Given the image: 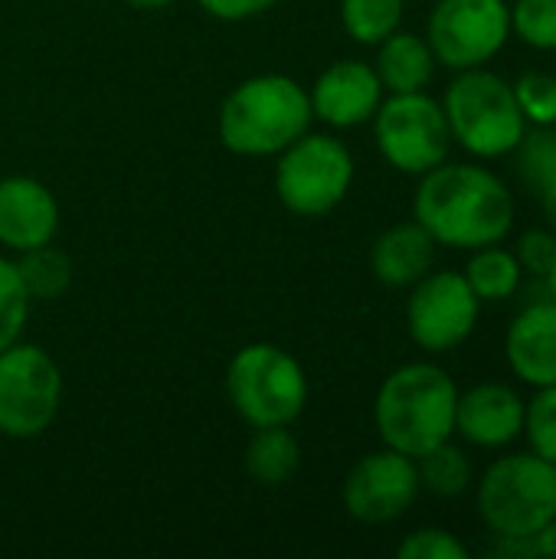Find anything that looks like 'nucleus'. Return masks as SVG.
<instances>
[{"label":"nucleus","instance_id":"1","mask_svg":"<svg viewBox=\"0 0 556 559\" xmlns=\"http://www.w3.org/2000/svg\"><path fill=\"white\" fill-rule=\"evenodd\" d=\"M413 219L436 239V246H495L514 226V193L488 167L442 160L419 177Z\"/></svg>","mask_w":556,"mask_h":559},{"label":"nucleus","instance_id":"2","mask_svg":"<svg viewBox=\"0 0 556 559\" xmlns=\"http://www.w3.org/2000/svg\"><path fill=\"white\" fill-rule=\"evenodd\" d=\"M456 403L459 386L442 367L406 364L383 380L374 423L387 449L419 459L456 436Z\"/></svg>","mask_w":556,"mask_h":559},{"label":"nucleus","instance_id":"3","mask_svg":"<svg viewBox=\"0 0 556 559\" xmlns=\"http://www.w3.org/2000/svg\"><path fill=\"white\" fill-rule=\"evenodd\" d=\"M311 98L292 75L265 72L239 82L220 105L216 131L239 157L282 154L311 124Z\"/></svg>","mask_w":556,"mask_h":559},{"label":"nucleus","instance_id":"4","mask_svg":"<svg viewBox=\"0 0 556 559\" xmlns=\"http://www.w3.org/2000/svg\"><path fill=\"white\" fill-rule=\"evenodd\" d=\"M442 111L452 141L485 160L514 154L528 131V121L514 98V85L482 66L462 69L452 79L442 98Z\"/></svg>","mask_w":556,"mask_h":559},{"label":"nucleus","instance_id":"5","mask_svg":"<svg viewBox=\"0 0 556 559\" xmlns=\"http://www.w3.org/2000/svg\"><path fill=\"white\" fill-rule=\"evenodd\" d=\"M475 508L495 537H534L556 518V465L534 452L498 459L478 481Z\"/></svg>","mask_w":556,"mask_h":559},{"label":"nucleus","instance_id":"6","mask_svg":"<svg viewBox=\"0 0 556 559\" xmlns=\"http://www.w3.org/2000/svg\"><path fill=\"white\" fill-rule=\"evenodd\" d=\"M226 393L233 409L252 426H292L308 403V377L301 364L275 344H246L226 367Z\"/></svg>","mask_w":556,"mask_h":559},{"label":"nucleus","instance_id":"7","mask_svg":"<svg viewBox=\"0 0 556 559\" xmlns=\"http://www.w3.org/2000/svg\"><path fill=\"white\" fill-rule=\"evenodd\" d=\"M354 183V154L334 134L305 131L275 167V193L295 216H324L344 203Z\"/></svg>","mask_w":556,"mask_h":559},{"label":"nucleus","instance_id":"8","mask_svg":"<svg viewBox=\"0 0 556 559\" xmlns=\"http://www.w3.org/2000/svg\"><path fill=\"white\" fill-rule=\"evenodd\" d=\"M370 121L383 160L400 174L423 177L449 157L452 131L442 102L426 92H393Z\"/></svg>","mask_w":556,"mask_h":559},{"label":"nucleus","instance_id":"9","mask_svg":"<svg viewBox=\"0 0 556 559\" xmlns=\"http://www.w3.org/2000/svg\"><path fill=\"white\" fill-rule=\"evenodd\" d=\"M62 403L59 364L39 344H10L0 350V436H43Z\"/></svg>","mask_w":556,"mask_h":559},{"label":"nucleus","instance_id":"10","mask_svg":"<svg viewBox=\"0 0 556 559\" xmlns=\"http://www.w3.org/2000/svg\"><path fill=\"white\" fill-rule=\"evenodd\" d=\"M426 43L446 69H475L495 59L511 36V7L505 0H433Z\"/></svg>","mask_w":556,"mask_h":559},{"label":"nucleus","instance_id":"11","mask_svg":"<svg viewBox=\"0 0 556 559\" xmlns=\"http://www.w3.org/2000/svg\"><path fill=\"white\" fill-rule=\"evenodd\" d=\"M478 311L482 301L462 272H426L413 285L406 305V328L423 350L446 354L472 337Z\"/></svg>","mask_w":556,"mask_h":559},{"label":"nucleus","instance_id":"12","mask_svg":"<svg viewBox=\"0 0 556 559\" xmlns=\"http://www.w3.org/2000/svg\"><path fill=\"white\" fill-rule=\"evenodd\" d=\"M419 495L416 459L383 449L364 455L344 478V511L360 524H390L403 518Z\"/></svg>","mask_w":556,"mask_h":559},{"label":"nucleus","instance_id":"13","mask_svg":"<svg viewBox=\"0 0 556 559\" xmlns=\"http://www.w3.org/2000/svg\"><path fill=\"white\" fill-rule=\"evenodd\" d=\"M308 98L311 115L324 124L357 128L377 115L383 102V82L377 69L364 59H338L315 79Z\"/></svg>","mask_w":556,"mask_h":559},{"label":"nucleus","instance_id":"14","mask_svg":"<svg viewBox=\"0 0 556 559\" xmlns=\"http://www.w3.org/2000/svg\"><path fill=\"white\" fill-rule=\"evenodd\" d=\"M59 233V203L46 183L13 174L0 180V246L29 252Z\"/></svg>","mask_w":556,"mask_h":559},{"label":"nucleus","instance_id":"15","mask_svg":"<svg viewBox=\"0 0 556 559\" xmlns=\"http://www.w3.org/2000/svg\"><path fill=\"white\" fill-rule=\"evenodd\" d=\"M456 432L478 449H505L524 432V400L505 383H478L459 393Z\"/></svg>","mask_w":556,"mask_h":559},{"label":"nucleus","instance_id":"16","mask_svg":"<svg viewBox=\"0 0 556 559\" xmlns=\"http://www.w3.org/2000/svg\"><path fill=\"white\" fill-rule=\"evenodd\" d=\"M505 357L511 370L531 386L556 383V301H531L508 328Z\"/></svg>","mask_w":556,"mask_h":559},{"label":"nucleus","instance_id":"17","mask_svg":"<svg viewBox=\"0 0 556 559\" xmlns=\"http://www.w3.org/2000/svg\"><path fill=\"white\" fill-rule=\"evenodd\" d=\"M436 262V239L413 219L390 226L370 249V269L377 282L390 288L416 285Z\"/></svg>","mask_w":556,"mask_h":559},{"label":"nucleus","instance_id":"18","mask_svg":"<svg viewBox=\"0 0 556 559\" xmlns=\"http://www.w3.org/2000/svg\"><path fill=\"white\" fill-rule=\"evenodd\" d=\"M377 75L390 92H423L436 75V56L416 33L393 29L377 43Z\"/></svg>","mask_w":556,"mask_h":559},{"label":"nucleus","instance_id":"19","mask_svg":"<svg viewBox=\"0 0 556 559\" xmlns=\"http://www.w3.org/2000/svg\"><path fill=\"white\" fill-rule=\"evenodd\" d=\"M242 462L256 485L279 488L298 472L301 449H298V439L288 432V426H265V429H256V436L249 439Z\"/></svg>","mask_w":556,"mask_h":559},{"label":"nucleus","instance_id":"20","mask_svg":"<svg viewBox=\"0 0 556 559\" xmlns=\"http://www.w3.org/2000/svg\"><path fill=\"white\" fill-rule=\"evenodd\" d=\"M475 255L465 265V282L478 295V301H508L521 288V262L514 252L495 246L472 249Z\"/></svg>","mask_w":556,"mask_h":559},{"label":"nucleus","instance_id":"21","mask_svg":"<svg viewBox=\"0 0 556 559\" xmlns=\"http://www.w3.org/2000/svg\"><path fill=\"white\" fill-rule=\"evenodd\" d=\"M20 278L29 292L33 301H52L62 298L69 282H72V262L62 249H56L52 242L36 246L29 252H20Z\"/></svg>","mask_w":556,"mask_h":559},{"label":"nucleus","instance_id":"22","mask_svg":"<svg viewBox=\"0 0 556 559\" xmlns=\"http://www.w3.org/2000/svg\"><path fill=\"white\" fill-rule=\"evenodd\" d=\"M416 472H419V488H426L436 498H459L472 485V465L465 452L452 445V439L419 455Z\"/></svg>","mask_w":556,"mask_h":559},{"label":"nucleus","instance_id":"23","mask_svg":"<svg viewBox=\"0 0 556 559\" xmlns=\"http://www.w3.org/2000/svg\"><path fill=\"white\" fill-rule=\"evenodd\" d=\"M341 23L351 39L377 46L403 23V0H341Z\"/></svg>","mask_w":556,"mask_h":559},{"label":"nucleus","instance_id":"24","mask_svg":"<svg viewBox=\"0 0 556 559\" xmlns=\"http://www.w3.org/2000/svg\"><path fill=\"white\" fill-rule=\"evenodd\" d=\"M518 151V174L521 180L541 197L547 187L556 183V128H537L534 131H524L521 144L514 147Z\"/></svg>","mask_w":556,"mask_h":559},{"label":"nucleus","instance_id":"25","mask_svg":"<svg viewBox=\"0 0 556 559\" xmlns=\"http://www.w3.org/2000/svg\"><path fill=\"white\" fill-rule=\"evenodd\" d=\"M29 292L20 278L16 262L0 255V350L20 341L23 324L29 318Z\"/></svg>","mask_w":556,"mask_h":559},{"label":"nucleus","instance_id":"26","mask_svg":"<svg viewBox=\"0 0 556 559\" xmlns=\"http://www.w3.org/2000/svg\"><path fill=\"white\" fill-rule=\"evenodd\" d=\"M524 436L534 455L556 465V383L537 386V396L524 403Z\"/></svg>","mask_w":556,"mask_h":559},{"label":"nucleus","instance_id":"27","mask_svg":"<svg viewBox=\"0 0 556 559\" xmlns=\"http://www.w3.org/2000/svg\"><path fill=\"white\" fill-rule=\"evenodd\" d=\"M511 29L521 43L556 52V0H518L511 10Z\"/></svg>","mask_w":556,"mask_h":559},{"label":"nucleus","instance_id":"28","mask_svg":"<svg viewBox=\"0 0 556 559\" xmlns=\"http://www.w3.org/2000/svg\"><path fill=\"white\" fill-rule=\"evenodd\" d=\"M514 98L528 124H556V72H524L514 85Z\"/></svg>","mask_w":556,"mask_h":559},{"label":"nucleus","instance_id":"29","mask_svg":"<svg viewBox=\"0 0 556 559\" xmlns=\"http://www.w3.org/2000/svg\"><path fill=\"white\" fill-rule=\"evenodd\" d=\"M397 557L400 559H469V547L442 531V527H423V531H413L400 547H397Z\"/></svg>","mask_w":556,"mask_h":559},{"label":"nucleus","instance_id":"30","mask_svg":"<svg viewBox=\"0 0 556 559\" xmlns=\"http://www.w3.org/2000/svg\"><path fill=\"white\" fill-rule=\"evenodd\" d=\"M514 255L521 262V272H531L534 278H544L556 259V236L547 233V229H531V233L521 236Z\"/></svg>","mask_w":556,"mask_h":559},{"label":"nucleus","instance_id":"31","mask_svg":"<svg viewBox=\"0 0 556 559\" xmlns=\"http://www.w3.org/2000/svg\"><path fill=\"white\" fill-rule=\"evenodd\" d=\"M203 13H210L213 20L223 23H239V20H252L262 16L265 10H272L279 0H197Z\"/></svg>","mask_w":556,"mask_h":559},{"label":"nucleus","instance_id":"32","mask_svg":"<svg viewBox=\"0 0 556 559\" xmlns=\"http://www.w3.org/2000/svg\"><path fill=\"white\" fill-rule=\"evenodd\" d=\"M531 540H534V554H537V557H556V518L554 521H547Z\"/></svg>","mask_w":556,"mask_h":559},{"label":"nucleus","instance_id":"33","mask_svg":"<svg viewBox=\"0 0 556 559\" xmlns=\"http://www.w3.org/2000/svg\"><path fill=\"white\" fill-rule=\"evenodd\" d=\"M541 206H544V213H547L551 226L556 229V183L554 187H547V190L541 193Z\"/></svg>","mask_w":556,"mask_h":559},{"label":"nucleus","instance_id":"34","mask_svg":"<svg viewBox=\"0 0 556 559\" xmlns=\"http://www.w3.org/2000/svg\"><path fill=\"white\" fill-rule=\"evenodd\" d=\"M125 3H131V7H138V10H161V7H167V3H174V0H125Z\"/></svg>","mask_w":556,"mask_h":559},{"label":"nucleus","instance_id":"35","mask_svg":"<svg viewBox=\"0 0 556 559\" xmlns=\"http://www.w3.org/2000/svg\"><path fill=\"white\" fill-rule=\"evenodd\" d=\"M544 282H547V292H551V298L556 301V259H554V265H551V272L544 275Z\"/></svg>","mask_w":556,"mask_h":559}]
</instances>
